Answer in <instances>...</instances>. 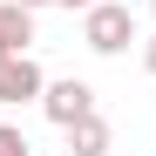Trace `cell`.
<instances>
[{
    "instance_id": "52a82bcc",
    "label": "cell",
    "mask_w": 156,
    "mask_h": 156,
    "mask_svg": "<svg viewBox=\"0 0 156 156\" xmlns=\"http://www.w3.org/2000/svg\"><path fill=\"white\" fill-rule=\"evenodd\" d=\"M143 68H149V75H156V34H149V41H143Z\"/></svg>"
},
{
    "instance_id": "277c9868",
    "label": "cell",
    "mask_w": 156,
    "mask_h": 156,
    "mask_svg": "<svg viewBox=\"0 0 156 156\" xmlns=\"http://www.w3.org/2000/svg\"><path fill=\"white\" fill-rule=\"evenodd\" d=\"M34 41V7H20V0H0V55H14V48Z\"/></svg>"
},
{
    "instance_id": "3957f363",
    "label": "cell",
    "mask_w": 156,
    "mask_h": 156,
    "mask_svg": "<svg viewBox=\"0 0 156 156\" xmlns=\"http://www.w3.org/2000/svg\"><path fill=\"white\" fill-rule=\"evenodd\" d=\"M41 109H48V122H55V129H68V122L95 115V88L82 82V75H68V82H48V88H41Z\"/></svg>"
},
{
    "instance_id": "8992f818",
    "label": "cell",
    "mask_w": 156,
    "mask_h": 156,
    "mask_svg": "<svg viewBox=\"0 0 156 156\" xmlns=\"http://www.w3.org/2000/svg\"><path fill=\"white\" fill-rule=\"evenodd\" d=\"M0 156H34V143H27V136H20V129H14V122H0Z\"/></svg>"
},
{
    "instance_id": "7a4b0ae2",
    "label": "cell",
    "mask_w": 156,
    "mask_h": 156,
    "mask_svg": "<svg viewBox=\"0 0 156 156\" xmlns=\"http://www.w3.org/2000/svg\"><path fill=\"white\" fill-rule=\"evenodd\" d=\"M41 88H48V75H41V61L27 55V48L0 55V102H7V109H20V102H41Z\"/></svg>"
},
{
    "instance_id": "6da1fadb",
    "label": "cell",
    "mask_w": 156,
    "mask_h": 156,
    "mask_svg": "<svg viewBox=\"0 0 156 156\" xmlns=\"http://www.w3.org/2000/svg\"><path fill=\"white\" fill-rule=\"evenodd\" d=\"M82 41L95 48V55H122V48L136 41V14H129L122 0H95V7L82 14Z\"/></svg>"
},
{
    "instance_id": "30bf717a",
    "label": "cell",
    "mask_w": 156,
    "mask_h": 156,
    "mask_svg": "<svg viewBox=\"0 0 156 156\" xmlns=\"http://www.w3.org/2000/svg\"><path fill=\"white\" fill-rule=\"evenodd\" d=\"M149 7H156V0H149Z\"/></svg>"
},
{
    "instance_id": "ba28073f",
    "label": "cell",
    "mask_w": 156,
    "mask_h": 156,
    "mask_svg": "<svg viewBox=\"0 0 156 156\" xmlns=\"http://www.w3.org/2000/svg\"><path fill=\"white\" fill-rule=\"evenodd\" d=\"M55 7H75V14H88V7H95V0H55Z\"/></svg>"
},
{
    "instance_id": "5b68a950",
    "label": "cell",
    "mask_w": 156,
    "mask_h": 156,
    "mask_svg": "<svg viewBox=\"0 0 156 156\" xmlns=\"http://www.w3.org/2000/svg\"><path fill=\"white\" fill-rule=\"evenodd\" d=\"M109 122L102 115H82V122H68V156H109Z\"/></svg>"
},
{
    "instance_id": "9c48e42d",
    "label": "cell",
    "mask_w": 156,
    "mask_h": 156,
    "mask_svg": "<svg viewBox=\"0 0 156 156\" xmlns=\"http://www.w3.org/2000/svg\"><path fill=\"white\" fill-rule=\"evenodd\" d=\"M20 7H55V0H20Z\"/></svg>"
}]
</instances>
